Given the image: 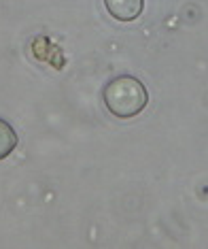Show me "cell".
Wrapping results in <instances>:
<instances>
[{
    "mask_svg": "<svg viewBox=\"0 0 208 249\" xmlns=\"http://www.w3.org/2000/svg\"><path fill=\"white\" fill-rule=\"evenodd\" d=\"M102 98H104L106 109L113 113L115 117L130 120V117H136L147 107L149 94L136 77L121 75L106 83Z\"/></svg>",
    "mask_w": 208,
    "mask_h": 249,
    "instance_id": "1",
    "label": "cell"
},
{
    "mask_svg": "<svg viewBox=\"0 0 208 249\" xmlns=\"http://www.w3.org/2000/svg\"><path fill=\"white\" fill-rule=\"evenodd\" d=\"M106 11L119 21H132L143 13V0H104Z\"/></svg>",
    "mask_w": 208,
    "mask_h": 249,
    "instance_id": "2",
    "label": "cell"
},
{
    "mask_svg": "<svg viewBox=\"0 0 208 249\" xmlns=\"http://www.w3.org/2000/svg\"><path fill=\"white\" fill-rule=\"evenodd\" d=\"M15 147H17V132L11 128V124L0 120V160L13 154Z\"/></svg>",
    "mask_w": 208,
    "mask_h": 249,
    "instance_id": "3",
    "label": "cell"
}]
</instances>
